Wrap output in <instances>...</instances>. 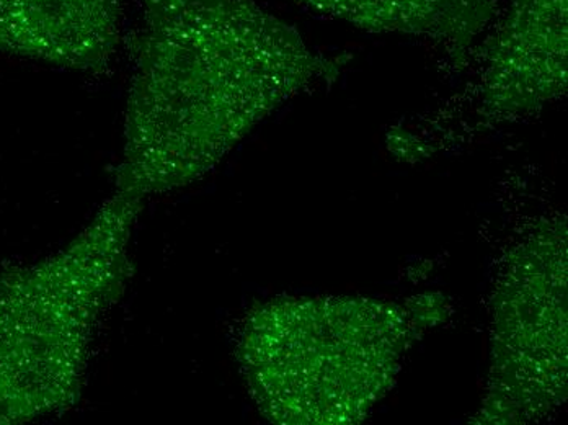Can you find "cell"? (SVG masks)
<instances>
[{
    "label": "cell",
    "instance_id": "obj_5",
    "mask_svg": "<svg viewBox=\"0 0 568 425\" xmlns=\"http://www.w3.org/2000/svg\"><path fill=\"white\" fill-rule=\"evenodd\" d=\"M359 29L469 40L490 20L488 0H296Z\"/></svg>",
    "mask_w": 568,
    "mask_h": 425
},
{
    "label": "cell",
    "instance_id": "obj_3",
    "mask_svg": "<svg viewBox=\"0 0 568 425\" xmlns=\"http://www.w3.org/2000/svg\"><path fill=\"white\" fill-rule=\"evenodd\" d=\"M123 0H0V54L100 72L121 41Z\"/></svg>",
    "mask_w": 568,
    "mask_h": 425
},
{
    "label": "cell",
    "instance_id": "obj_1",
    "mask_svg": "<svg viewBox=\"0 0 568 425\" xmlns=\"http://www.w3.org/2000/svg\"><path fill=\"white\" fill-rule=\"evenodd\" d=\"M140 3L114 189L145 202L213 171L318 62L254 0Z\"/></svg>",
    "mask_w": 568,
    "mask_h": 425
},
{
    "label": "cell",
    "instance_id": "obj_2",
    "mask_svg": "<svg viewBox=\"0 0 568 425\" xmlns=\"http://www.w3.org/2000/svg\"><path fill=\"white\" fill-rule=\"evenodd\" d=\"M142 205L113 189L71 243L0 274V425L43 419L81 401L100 324L133 272Z\"/></svg>",
    "mask_w": 568,
    "mask_h": 425
},
{
    "label": "cell",
    "instance_id": "obj_4",
    "mask_svg": "<svg viewBox=\"0 0 568 425\" xmlns=\"http://www.w3.org/2000/svg\"><path fill=\"white\" fill-rule=\"evenodd\" d=\"M567 0H515L494 51L498 89L549 95L566 82Z\"/></svg>",
    "mask_w": 568,
    "mask_h": 425
}]
</instances>
